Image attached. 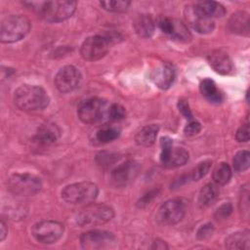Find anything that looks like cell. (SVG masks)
Segmentation results:
<instances>
[{
  "mask_svg": "<svg viewBox=\"0 0 250 250\" xmlns=\"http://www.w3.org/2000/svg\"><path fill=\"white\" fill-rule=\"evenodd\" d=\"M28 8L37 13L38 17L49 22H60L69 19L75 12L76 1H31L23 2Z\"/></svg>",
  "mask_w": 250,
  "mask_h": 250,
  "instance_id": "6da1fadb",
  "label": "cell"
},
{
  "mask_svg": "<svg viewBox=\"0 0 250 250\" xmlns=\"http://www.w3.org/2000/svg\"><path fill=\"white\" fill-rule=\"evenodd\" d=\"M50 102L47 92L40 86L24 84L14 93L15 104L23 111L42 110Z\"/></svg>",
  "mask_w": 250,
  "mask_h": 250,
  "instance_id": "7a4b0ae2",
  "label": "cell"
},
{
  "mask_svg": "<svg viewBox=\"0 0 250 250\" xmlns=\"http://www.w3.org/2000/svg\"><path fill=\"white\" fill-rule=\"evenodd\" d=\"M114 217V210L104 203H89L82 208L75 217L78 226L95 227L109 222Z\"/></svg>",
  "mask_w": 250,
  "mask_h": 250,
  "instance_id": "3957f363",
  "label": "cell"
},
{
  "mask_svg": "<svg viewBox=\"0 0 250 250\" xmlns=\"http://www.w3.org/2000/svg\"><path fill=\"white\" fill-rule=\"evenodd\" d=\"M30 29L29 20L22 15H12L5 18L0 26L2 43H14L22 39Z\"/></svg>",
  "mask_w": 250,
  "mask_h": 250,
  "instance_id": "277c9868",
  "label": "cell"
},
{
  "mask_svg": "<svg viewBox=\"0 0 250 250\" xmlns=\"http://www.w3.org/2000/svg\"><path fill=\"white\" fill-rule=\"evenodd\" d=\"M99 188L91 182H79L66 186L62 190V198L71 204L92 203L98 196Z\"/></svg>",
  "mask_w": 250,
  "mask_h": 250,
  "instance_id": "5b68a950",
  "label": "cell"
},
{
  "mask_svg": "<svg viewBox=\"0 0 250 250\" xmlns=\"http://www.w3.org/2000/svg\"><path fill=\"white\" fill-rule=\"evenodd\" d=\"M41 188L40 178L29 173H15L8 180V189L16 195L31 196L38 193Z\"/></svg>",
  "mask_w": 250,
  "mask_h": 250,
  "instance_id": "8992f818",
  "label": "cell"
},
{
  "mask_svg": "<svg viewBox=\"0 0 250 250\" xmlns=\"http://www.w3.org/2000/svg\"><path fill=\"white\" fill-rule=\"evenodd\" d=\"M108 106L106 101L101 98H90L79 104L77 115L84 123H96L107 115Z\"/></svg>",
  "mask_w": 250,
  "mask_h": 250,
  "instance_id": "52a82bcc",
  "label": "cell"
},
{
  "mask_svg": "<svg viewBox=\"0 0 250 250\" xmlns=\"http://www.w3.org/2000/svg\"><path fill=\"white\" fill-rule=\"evenodd\" d=\"M64 227L62 223L54 220H44L33 225L31 233L33 237L42 244L57 242L63 234Z\"/></svg>",
  "mask_w": 250,
  "mask_h": 250,
  "instance_id": "ba28073f",
  "label": "cell"
},
{
  "mask_svg": "<svg viewBox=\"0 0 250 250\" xmlns=\"http://www.w3.org/2000/svg\"><path fill=\"white\" fill-rule=\"evenodd\" d=\"M187 204L180 198H173L165 201L156 213V221L165 226L179 223L186 215Z\"/></svg>",
  "mask_w": 250,
  "mask_h": 250,
  "instance_id": "9c48e42d",
  "label": "cell"
},
{
  "mask_svg": "<svg viewBox=\"0 0 250 250\" xmlns=\"http://www.w3.org/2000/svg\"><path fill=\"white\" fill-rule=\"evenodd\" d=\"M80 245L88 250L108 249L114 246L115 236L112 232L101 229H92L86 231L80 236Z\"/></svg>",
  "mask_w": 250,
  "mask_h": 250,
  "instance_id": "30bf717a",
  "label": "cell"
},
{
  "mask_svg": "<svg viewBox=\"0 0 250 250\" xmlns=\"http://www.w3.org/2000/svg\"><path fill=\"white\" fill-rule=\"evenodd\" d=\"M109 49L107 38L101 35H93L84 40L80 48L81 57L89 62L104 58Z\"/></svg>",
  "mask_w": 250,
  "mask_h": 250,
  "instance_id": "8fae6325",
  "label": "cell"
},
{
  "mask_svg": "<svg viewBox=\"0 0 250 250\" xmlns=\"http://www.w3.org/2000/svg\"><path fill=\"white\" fill-rule=\"evenodd\" d=\"M81 72L73 65L62 67L55 76V85L62 93H69L75 90L81 81Z\"/></svg>",
  "mask_w": 250,
  "mask_h": 250,
  "instance_id": "7c38bea8",
  "label": "cell"
},
{
  "mask_svg": "<svg viewBox=\"0 0 250 250\" xmlns=\"http://www.w3.org/2000/svg\"><path fill=\"white\" fill-rule=\"evenodd\" d=\"M138 174V165L134 161L127 160L117 165L111 172V180L117 187L126 186Z\"/></svg>",
  "mask_w": 250,
  "mask_h": 250,
  "instance_id": "4fadbf2b",
  "label": "cell"
},
{
  "mask_svg": "<svg viewBox=\"0 0 250 250\" xmlns=\"http://www.w3.org/2000/svg\"><path fill=\"white\" fill-rule=\"evenodd\" d=\"M185 15H186V19H187L188 24L196 32L201 33V34H206V33H210L213 31V29L215 27L214 20L205 18V17L197 14L193 10L192 6H188L186 8Z\"/></svg>",
  "mask_w": 250,
  "mask_h": 250,
  "instance_id": "5bb4252c",
  "label": "cell"
},
{
  "mask_svg": "<svg viewBox=\"0 0 250 250\" xmlns=\"http://www.w3.org/2000/svg\"><path fill=\"white\" fill-rule=\"evenodd\" d=\"M175 76L176 72L174 67L167 62L158 65L154 70H152L150 75L153 83L162 90H167L171 87Z\"/></svg>",
  "mask_w": 250,
  "mask_h": 250,
  "instance_id": "9a60e30c",
  "label": "cell"
},
{
  "mask_svg": "<svg viewBox=\"0 0 250 250\" xmlns=\"http://www.w3.org/2000/svg\"><path fill=\"white\" fill-rule=\"evenodd\" d=\"M60 135L61 130L56 124L46 123L38 128L33 141L40 146H51L58 141Z\"/></svg>",
  "mask_w": 250,
  "mask_h": 250,
  "instance_id": "2e32d148",
  "label": "cell"
},
{
  "mask_svg": "<svg viewBox=\"0 0 250 250\" xmlns=\"http://www.w3.org/2000/svg\"><path fill=\"white\" fill-rule=\"evenodd\" d=\"M208 62L211 67L220 74H228L232 68L229 55L223 50H214L208 55Z\"/></svg>",
  "mask_w": 250,
  "mask_h": 250,
  "instance_id": "e0dca14e",
  "label": "cell"
},
{
  "mask_svg": "<svg viewBox=\"0 0 250 250\" xmlns=\"http://www.w3.org/2000/svg\"><path fill=\"white\" fill-rule=\"evenodd\" d=\"M192 8L197 14L212 20L214 18H221L226 14L225 7L215 1L197 2L192 6Z\"/></svg>",
  "mask_w": 250,
  "mask_h": 250,
  "instance_id": "ac0fdd59",
  "label": "cell"
},
{
  "mask_svg": "<svg viewBox=\"0 0 250 250\" xmlns=\"http://www.w3.org/2000/svg\"><path fill=\"white\" fill-rule=\"evenodd\" d=\"M249 16L245 12H236L231 15V17L229 20V29L235 34L239 35H249Z\"/></svg>",
  "mask_w": 250,
  "mask_h": 250,
  "instance_id": "d6986e66",
  "label": "cell"
},
{
  "mask_svg": "<svg viewBox=\"0 0 250 250\" xmlns=\"http://www.w3.org/2000/svg\"><path fill=\"white\" fill-rule=\"evenodd\" d=\"M133 27L138 36L142 38H148L153 34L155 25L154 21L150 15L141 14L135 18L133 21Z\"/></svg>",
  "mask_w": 250,
  "mask_h": 250,
  "instance_id": "ffe728a7",
  "label": "cell"
},
{
  "mask_svg": "<svg viewBox=\"0 0 250 250\" xmlns=\"http://www.w3.org/2000/svg\"><path fill=\"white\" fill-rule=\"evenodd\" d=\"M159 131V126L157 124H148L142 127L135 136V141L139 146H151L155 141Z\"/></svg>",
  "mask_w": 250,
  "mask_h": 250,
  "instance_id": "44dd1931",
  "label": "cell"
},
{
  "mask_svg": "<svg viewBox=\"0 0 250 250\" xmlns=\"http://www.w3.org/2000/svg\"><path fill=\"white\" fill-rule=\"evenodd\" d=\"M199 89H200L201 95L210 103L219 104V103H222L224 100L223 93L217 88L216 83L210 78L203 79L200 82Z\"/></svg>",
  "mask_w": 250,
  "mask_h": 250,
  "instance_id": "7402d4cb",
  "label": "cell"
},
{
  "mask_svg": "<svg viewBox=\"0 0 250 250\" xmlns=\"http://www.w3.org/2000/svg\"><path fill=\"white\" fill-rule=\"evenodd\" d=\"M249 230H242L231 233L226 238V248L228 249H249Z\"/></svg>",
  "mask_w": 250,
  "mask_h": 250,
  "instance_id": "603a6c76",
  "label": "cell"
},
{
  "mask_svg": "<svg viewBox=\"0 0 250 250\" xmlns=\"http://www.w3.org/2000/svg\"><path fill=\"white\" fill-rule=\"evenodd\" d=\"M219 195L218 185L208 183L202 187L198 194V204L200 207H208L213 204Z\"/></svg>",
  "mask_w": 250,
  "mask_h": 250,
  "instance_id": "cb8c5ba5",
  "label": "cell"
},
{
  "mask_svg": "<svg viewBox=\"0 0 250 250\" xmlns=\"http://www.w3.org/2000/svg\"><path fill=\"white\" fill-rule=\"evenodd\" d=\"M188 160V152L183 147H173L168 159L162 165L165 168L173 169L183 166Z\"/></svg>",
  "mask_w": 250,
  "mask_h": 250,
  "instance_id": "d4e9b609",
  "label": "cell"
},
{
  "mask_svg": "<svg viewBox=\"0 0 250 250\" xmlns=\"http://www.w3.org/2000/svg\"><path fill=\"white\" fill-rule=\"evenodd\" d=\"M212 177L216 185H219V186L227 185L231 178V169L229 165L226 162L219 163L215 167Z\"/></svg>",
  "mask_w": 250,
  "mask_h": 250,
  "instance_id": "484cf974",
  "label": "cell"
},
{
  "mask_svg": "<svg viewBox=\"0 0 250 250\" xmlns=\"http://www.w3.org/2000/svg\"><path fill=\"white\" fill-rule=\"evenodd\" d=\"M171 38L174 40H177L179 42L187 43L189 42L191 39V34L188 31V27L186 26L185 23H183L181 21L174 19V26H173V31L170 35Z\"/></svg>",
  "mask_w": 250,
  "mask_h": 250,
  "instance_id": "4316f807",
  "label": "cell"
},
{
  "mask_svg": "<svg viewBox=\"0 0 250 250\" xmlns=\"http://www.w3.org/2000/svg\"><path fill=\"white\" fill-rule=\"evenodd\" d=\"M120 135V130L113 126H105L101 128L96 133V139L100 143H109L117 139Z\"/></svg>",
  "mask_w": 250,
  "mask_h": 250,
  "instance_id": "83f0119b",
  "label": "cell"
},
{
  "mask_svg": "<svg viewBox=\"0 0 250 250\" xmlns=\"http://www.w3.org/2000/svg\"><path fill=\"white\" fill-rule=\"evenodd\" d=\"M131 2L124 0H109V1H101L100 5L105 11L112 13H124L128 10Z\"/></svg>",
  "mask_w": 250,
  "mask_h": 250,
  "instance_id": "f1b7e54d",
  "label": "cell"
},
{
  "mask_svg": "<svg viewBox=\"0 0 250 250\" xmlns=\"http://www.w3.org/2000/svg\"><path fill=\"white\" fill-rule=\"evenodd\" d=\"M232 165L235 171L244 172L249 168L250 165V153L248 150H240L238 151L233 159Z\"/></svg>",
  "mask_w": 250,
  "mask_h": 250,
  "instance_id": "f546056e",
  "label": "cell"
},
{
  "mask_svg": "<svg viewBox=\"0 0 250 250\" xmlns=\"http://www.w3.org/2000/svg\"><path fill=\"white\" fill-rule=\"evenodd\" d=\"M107 118L111 121H119L125 118L126 109L120 104H111L107 109Z\"/></svg>",
  "mask_w": 250,
  "mask_h": 250,
  "instance_id": "4dcf8cb0",
  "label": "cell"
},
{
  "mask_svg": "<svg viewBox=\"0 0 250 250\" xmlns=\"http://www.w3.org/2000/svg\"><path fill=\"white\" fill-rule=\"evenodd\" d=\"M211 164H212L211 160H204V161H201L200 163H198V165L192 170V172L190 174L191 180L199 181L201 178H203L210 170Z\"/></svg>",
  "mask_w": 250,
  "mask_h": 250,
  "instance_id": "1f68e13d",
  "label": "cell"
},
{
  "mask_svg": "<svg viewBox=\"0 0 250 250\" xmlns=\"http://www.w3.org/2000/svg\"><path fill=\"white\" fill-rule=\"evenodd\" d=\"M160 146H161V152H160V163L163 165L166 160L169 157V154L173 148V142L172 139L169 137H162L160 141Z\"/></svg>",
  "mask_w": 250,
  "mask_h": 250,
  "instance_id": "d6a6232c",
  "label": "cell"
},
{
  "mask_svg": "<svg viewBox=\"0 0 250 250\" xmlns=\"http://www.w3.org/2000/svg\"><path fill=\"white\" fill-rule=\"evenodd\" d=\"M239 209L248 216L249 213V186L248 184L241 187V194L239 197Z\"/></svg>",
  "mask_w": 250,
  "mask_h": 250,
  "instance_id": "836d02e7",
  "label": "cell"
},
{
  "mask_svg": "<svg viewBox=\"0 0 250 250\" xmlns=\"http://www.w3.org/2000/svg\"><path fill=\"white\" fill-rule=\"evenodd\" d=\"M116 160L115 155L111 153H105V152H101L100 154L97 155V162L99 165L102 167H108L109 165L113 164Z\"/></svg>",
  "mask_w": 250,
  "mask_h": 250,
  "instance_id": "e575fe53",
  "label": "cell"
},
{
  "mask_svg": "<svg viewBox=\"0 0 250 250\" xmlns=\"http://www.w3.org/2000/svg\"><path fill=\"white\" fill-rule=\"evenodd\" d=\"M201 130V124L196 120H190L186 127L184 128V133L187 136H195L197 135Z\"/></svg>",
  "mask_w": 250,
  "mask_h": 250,
  "instance_id": "d590c367",
  "label": "cell"
},
{
  "mask_svg": "<svg viewBox=\"0 0 250 250\" xmlns=\"http://www.w3.org/2000/svg\"><path fill=\"white\" fill-rule=\"evenodd\" d=\"M213 231H214V227H213V225H212V224H205V225L201 226V227L198 229V230H197V232H196V237H197V239H199V240L206 239V238H208L209 236L212 235Z\"/></svg>",
  "mask_w": 250,
  "mask_h": 250,
  "instance_id": "8d00e7d4",
  "label": "cell"
},
{
  "mask_svg": "<svg viewBox=\"0 0 250 250\" xmlns=\"http://www.w3.org/2000/svg\"><path fill=\"white\" fill-rule=\"evenodd\" d=\"M231 211H232V206L229 202H226L224 204H222L217 210H216V213H215V217L217 219H226L228 218L230 214H231Z\"/></svg>",
  "mask_w": 250,
  "mask_h": 250,
  "instance_id": "74e56055",
  "label": "cell"
},
{
  "mask_svg": "<svg viewBox=\"0 0 250 250\" xmlns=\"http://www.w3.org/2000/svg\"><path fill=\"white\" fill-rule=\"evenodd\" d=\"M178 108H179V111L182 113V115L185 118L192 120V113H191V110L189 108V105H188V103L187 100H185V99L179 100Z\"/></svg>",
  "mask_w": 250,
  "mask_h": 250,
  "instance_id": "f35d334b",
  "label": "cell"
},
{
  "mask_svg": "<svg viewBox=\"0 0 250 250\" xmlns=\"http://www.w3.org/2000/svg\"><path fill=\"white\" fill-rule=\"evenodd\" d=\"M235 138L239 143H246L249 141V123L242 125L235 133Z\"/></svg>",
  "mask_w": 250,
  "mask_h": 250,
  "instance_id": "ab89813d",
  "label": "cell"
},
{
  "mask_svg": "<svg viewBox=\"0 0 250 250\" xmlns=\"http://www.w3.org/2000/svg\"><path fill=\"white\" fill-rule=\"evenodd\" d=\"M157 193H158V190H150V191H148L147 193H146L139 201H138V206L139 207H145V206H146L147 204H149V202L155 197V196H157Z\"/></svg>",
  "mask_w": 250,
  "mask_h": 250,
  "instance_id": "60d3db41",
  "label": "cell"
},
{
  "mask_svg": "<svg viewBox=\"0 0 250 250\" xmlns=\"http://www.w3.org/2000/svg\"><path fill=\"white\" fill-rule=\"evenodd\" d=\"M151 249L164 250V249H168V245L165 243V241L160 240V239H156V240H154V241L152 242Z\"/></svg>",
  "mask_w": 250,
  "mask_h": 250,
  "instance_id": "b9f144b4",
  "label": "cell"
},
{
  "mask_svg": "<svg viewBox=\"0 0 250 250\" xmlns=\"http://www.w3.org/2000/svg\"><path fill=\"white\" fill-rule=\"evenodd\" d=\"M7 234H8V228H7L6 224L4 223V221L1 220V222H0V240L3 241L6 238Z\"/></svg>",
  "mask_w": 250,
  "mask_h": 250,
  "instance_id": "7bdbcfd3",
  "label": "cell"
}]
</instances>
